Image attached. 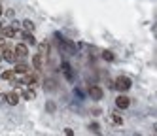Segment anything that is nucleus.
I'll list each match as a JSON object with an SVG mask.
<instances>
[{
  "mask_svg": "<svg viewBox=\"0 0 157 136\" xmlns=\"http://www.w3.org/2000/svg\"><path fill=\"white\" fill-rule=\"evenodd\" d=\"M4 59L8 61V62H15V53H13V49H4Z\"/></svg>",
  "mask_w": 157,
  "mask_h": 136,
  "instance_id": "nucleus-10",
  "label": "nucleus"
},
{
  "mask_svg": "<svg viewBox=\"0 0 157 136\" xmlns=\"http://www.w3.org/2000/svg\"><path fill=\"white\" fill-rule=\"evenodd\" d=\"M114 87H116V89H119V91H129V89H131V79H129V77H125V76H119V77L116 79Z\"/></svg>",
  "mask_w": 157,
  "mask_h": 136,
  "instance_id": "nucleus-1",
  "label": "nucleus"
},
{
  "mask_svg": "<svg viewBox=\"0 0 157 136\" xmlns=\"http://www.w3.org/2000/svg\"><path fill=\"white\" fill-rule=\"evenodd\" d=\"M112 119H114V123H117V125H121V123H123V119H121V115H117V113H116V115H114V117H112Z\"/></svg>",
  "mask_w": 157,
  "mask_h": 136,
  "instance_id": "nucleus-17",
  "label": "nucleus"
},
{
  "mask_svg": "<svg viewBox=\"0 0 157 136\" xmlns=\"http://www.w3.org/2000/svg\"><path fill=\"white\" fill-rule=\"evenodd\" d=\"M46 51H49V45H48V43H42V45H40V53L44 55Z\"/></svg>",
  "mask_w": 157,
  "mask_h": 136,
  "instance_id": "nucleus-16",
  "label": "nucleus"
},
{
  "mask_svg": "<svg viewBox=\"0 0 157 136\" xmlns=\"http://www.w3.org/2000/svg\"><path fill=\"white\" fill-rule=\"evenodd\" d=\"M8 104H12V106H15L17 104V100H19V95L17 93H10V95H6V98H4Z\"/></svg>",
  "mask_w": 157,
  "mask_h": 136,
  "instance_id": "nucleus-7",
  "label": "nucleus"
},
{
  "mask_svg": "<svg viewBox=\"0 0 157 136\" xmlns=\"http://www.w3.org/2000/svg\"><path fill=\"white\" fill-rule=\"evenodd\" d=\"M0 32H2L4 38H15L17 36V30L13 27H2V28H0Z\"/></svg>",
  "mask_w": 157,
  "mask_h": 136,
  "instance_id": "nucleus-4",
  "label": "nucleus"
},
{
  "mask_svg": "<svg viewBox=\"0 0 157 136\" xmlns=\"http://www.w3.org/2000/svg\"><path fill=\"white\" fill-rule=\"evenodd\" d=\"M89 95L93 96V100H100L104 93H102V89H100V87H97V85H95V87H91V89H89Z\"/></svg>",
  "mask_w": 157,
  "mask_h": 136,
  "instance_id": "nucleus-6",
  "label": "nucleus"
},
{
  "mask_svg": "<svg viewBox=\"0 0 157 136\" xmlns=\"http://www.w3.org/2000/svg\"><path fill=\"white\" fill-rule=\"evenodd\" d=\"M15 57H21V59H25V57L29 55V49H27V45L25 43H17L15 45V49H13Z\"/></svg>",
  "mask_w": 157,
  "mask_h": 136,
  "instance_id": "nucleus-2",
  "label": "nucleus"
},
{
  "mask_svg": "<svg viewBox=\"0 0 157 136\" xmlns=\"http://www.w3.org/2000/svg\"><path fill=\"white\" fill-rule=\"evenodd\" d=\"M13 76H15L13 70H6V72H2V79H13Z\"/></svg>",
  "mask_w": 157,
  "mask_h": 136,
  "instance_id": "nucleus-14",
  "label": "nucleus"
},
{
  "mask_svg": "<svg viewBox=\"0 0 157 136\" xmlns=\"http://www.w3.org/2000/svg\"><path fill=\"white\" fill-rule=\"evenodd\" d=\"M36 81H38L36 76L27 74V76H25V79H23V81H19V83H25V85H36Z\"/></svg>",
  "mask_w": 157,
  "mask_h": 136,
  "instance_id": "nucleus-9",
  "label": "nucleus"
},
{
  "mask_svg": "<svg viewBox=\"0 0 157 136\" xmlns=\"http://www.w3.org/2000/svg\"><path fill=\"white\" fill-rule=\"evenodd\" d=\"M13 72L17 74H27L29 72V64H25V62H19V64H15V68H13Z\"/></svg>",
  "mask_w": 157,
  "mask_h": 136,
  "instance_id": "nucleus-8",
  "label": "nucleus"
},
{
  "mask_svg": "<svg viewBox=\"0 0 157 136\" xmlns=\"http://www.w3.org/2000/svg\"><path fill=\"white\" fill-rule=\"evenodd\" d=\"M23 27H25L27 32H32V30H34V23H32L30 19H25V21H23Z\"/></svg>",
  "mask_w": 157,
  "mask_h": 136,
  "instance_id": "nucleus-12",
  "label": "nucleus"
},
{
  "mask_svg": "<svg viewBox=\"0 0 157 136\" xmlns=\"http://www.w3.org/2000/svg\"><path fill=\"white\" fill-rule=\"evenodd\" d=\"M23 98H25V100H34V98H36L34 89H27V91H23Z\"/></svg>",
  "mask_w": 157,
  "mask_h": 136,
  "instance_id": "nucleus-11",
  "label": "nucleus"
},
{
  "mask_svg": "<svg viewBox=\"0 0 157 136\" xmlns=\"http://www.w3.org/2000/svg\"><path fill=\"white\" fill-rule=\"evenodd\" d=\"M0 28H2V23H0Z\"/></svg>",
  "mask_w": 157,
  "mask_h": 136,
  "instance_id": "nucleus-20",
  "label": "nucleus"
},
{
  "mask_svg": "<svg viewBox=\"0 0 157 136\" xmlns=\"http://www.w3.org/2000/svg\"><path fill=\"white\" fill-rule=\"evenodd\" d=\"M23 38H25V42H29V43H36L34 36H32V32H25V34H23Z\"/></svg>",
  "mask_w": 157,
  "mask_h": 136,
  "instance_id": "nucleus-13",
  "label": "nucleus"
},
{
  "mask_svg": "<svg viewBox=\"0 0 157 136\" xmlns=\"http://www.w3.org/2000/svg\"><path fill=\"white\" fill-rule=\"evenodd\" d=\"M42 62H44V55H42V53H34V57H32V68L40 70V68H42Z\"/></svg>",
  "mask_w": 157,
  "mask_h": 136,
  "instance_id": "nucleus-5",
  "label": "nucleus"
},
{
  "mask_svg": "<svg viewBox=\"0 0 157 136\" xmlns=\"http://www.w3.org/2000/svg\"><path fill=\"white\" fill-rule=\"evenodd\" d=\"M4 43V36H0V45H2Z\"/></svg>",
  "mask_w": 157,
  "mask_h": 136,
  "instance_id": "nucleus-18",
  "label": "nucleus"
},
{
  "mask_svg": "<svg viewBox=\"0 0 157 136\" xmlns=\"http://www.w3.org/2000/svg\"><path fill=\"white\" fill-rule=\"evenodd\" d=\"M0 15H2V4H0Z\"/></svg>",
  "mask_w": 157,
  "mask_h": 136,
  "instance_id": "nucleus-19",
  "label": "nucleus"
},
{
  "mask_svg": "<svg viewBox=\"0 0 157 136\" xmlns=\"http://www.w3.org/2000/svg\"><path fill=\"white\" fill-rule=\"evenodd\" d=\"M116 104H117V108L125 110V108H129V104H131V98L125 96V95H119V96L116 98Z\"/></svg>",
  "mask_w": 157,
  "mask_h": 136,
  "instance_id": "nucleus-3",
  "label": "nucleus"
},
{
  "mask_svg": "<svg viewBox=\"0 0 157 136\" xmlns=\"http://www.w3.org/2000/svg\"><path fill=\"white\" fill-rule=\"evenodd\" d=\"M0 62H2V57H0Z\"/></svg>",
  "mask_w": 157,
  "mask_h": 136,
  "instance_id": "nucleus-21",
  "label": "nucleus"
},
{
  "mask_svg": "<svg viewBox=\"0 0 157 136\" xmlns=\"http://www.w3.org/2000/svg\"><path fill=\"white\" fill-rule=\"evenodd\" d=\"M104 61H114V55H112V51H104Z\"/></svg>",
  "mask_w": 157,
  "mask_h": 136,
  "instance_id": "nucleus-15",
  "label": "nucleus"
}]
</instances>
